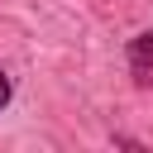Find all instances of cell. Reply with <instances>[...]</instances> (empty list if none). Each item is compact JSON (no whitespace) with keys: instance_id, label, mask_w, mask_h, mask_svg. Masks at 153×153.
<instances>
[{"instance_id":"cell-1","label":"cell","mask_w":153,"mask_h":153,"mask_svg":"<svg viewBox=\"0 0 153 153\" xmlns=\"http://www.w3.org/2000/svg\"><path fill=\"white\" fill-rule=\"evenodd\" d=\"M124 57H129L134 81L139 86H153V33H134L129 48H124Z\"/></svg>"},{"instance_id":"cell-2","label":"cell","mask_w":153,"mask_h":153,"mask_svg":"<svg viewBox=\"0 0 153 153\" xmlns=\"http://www.w3.org/2000/svg\"><path fill=\"white\" fill-rule=\"evenodd\" d=\"M10 100H14V81H10V72L0 67V110H5Z\"/></svg>"}]
</instances>
